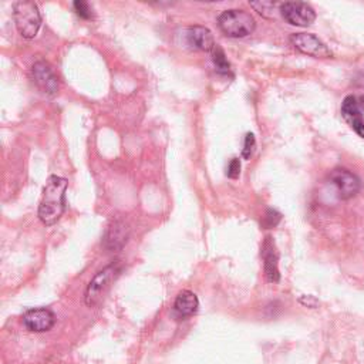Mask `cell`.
Returning a JSON list of instances; mask_svg holds the SVG:
<instances>
[{"label": "cell", "mask_w": 364, "mask_h": 364, "mask_svg": "<svg viewBox=\"0 0 364 364\" xmlns=\"http://www.w3.org/2000/svg\"><path fill=\"white\" fill-rule=\"evenodd\" d=\"M69 182L67 179L51 175L47 179V184L43 190V197L39 205L40 221L50 226L62 218L66 209V191Z\"/></svg>", "instance_id": "6da1fadb"}, {"label": "cell", "mask_w": 364, "mask_h": 364, "mask_svg": "<svg viewBox=\"0 0 364 364\" xmlns=\"http://www.w3.org/2000/svg\"><path fill=\"white\" fill-rule=\"evenodd\" d=\"M342 115L347 121V124L364 138V119L358 105V101L353 96H347L342 104Z\"/></svg>", "instance_id": "8fae6325"}, {"label": "cell", "mask_w": 364, "mask_h": 364, "mask_svg": "<svg viewBox=\"0 0 364 364\" xmlns=\"http://www.w3.org/2000/svg\"><path fill=\"white\" fill-rule=\"evenodd\" d=\"M226 175H228L230 179L239 178V175H240V161H239V158H232V160H230V162H229V165H228Z\"/></svg>", "instance_id": "ffe728a7"}, {"label": "cell", "mask_w": 364, "mask_h": 364, "mask_svg": "<svg viewBox=\"0 0 364 364\" xmlns=\"http://www.w3.org/2000/svg\"><path fill=\"white\" fill-rule=\"evenodd\" d=\"M280 219H282V215L279 212H276L275 209H269L266 212V215H265L264 223H265L266 228H273V226H276L279 223Z\"/></svg>", "instance_id": "d6986e66"}, {"label": "cell", "mask_w": 364, "mask_h": 364, "mask_svg": "<svg viewBox=\"0 0 364 364\" xmlns=\"http://www.w3.org/2000/svg\"><path fill=\"white\" fill-rule=\"evenodd\" d=\"M74 6V11L77 12V15L83 19H91L93 18V11L90 9L89 4L83 2V0H77V2L73 4Z\"/></svg>", "instance_id": "ac0fdd59"}, {"label": "cell", "mask_w": 364, "mask_h": 364, "mask_svg": "<svg viewBox=\"0 0 364 364\" xmlns=\"http://www.w3.org/2000/svg\"><path fill=\"white\" fill-rule=\"evenodd\" d=\"M282 18L292 26L308 27L316 20V12L305 2H286L280 5Z\"/></svg>", "instance_id": "5b68a950"}, {"label": "cell", "mask_w": 364, "mask_h": 364, "mask_svg": "<svg viewBox=\"0 0 364 364\" xmlns=\"http://www.w3.org/2000/svg\"><path fill=\"white\" fill-rule=\"evenodd\" d=\"M118 273H119L118 264H111L93 278V280L87 286L86 296H84V301L89 308H94L96 305H98L104 294L108 292L111 283L118 276Z\"/></svg>", "instance_id": "277c9868"}, {"label": "cell", "mask_w": 364, "mask_h": 364, "mask_svg": "<svg viewBox=\"0 0 364 364\" xmlns=\"http://www.w3.org/2000/svg\"><path fill=\"white\" fill-rule=\"evenodd\" d=\"M290 43L300 53L312 57L329 58L333 56L330 48L319 37L311 33H294L290 36Z\"/></svg>", "instance_id": "8992f818"}, {"label": "cell", "mask_w": 364, "mask_h": 364, "mask_svg": "<svg viewBox=\"0 0 364 364\" xmlns=\"http://www.w3.org/2000/svg\"><path fill=\"white\" fill-rule=\"evenodd\" d=\"M251 6L259 13L262 15L264 18H268V19H272L275 18V8H276V4L273 2H252Z\"/></svg>", "instance_id": "2e32d148"}, {"label": "cell", "mask_w": 364, "mask_h": 364, "mask_svg": "<svg viewBox=\"0 0 364 364\" xmlns=\"http://www.w3.org/2000/svg\"><path fill=\"white\" fill-rule=\"evenodd\" d=\"M13 19L18 32L25 39H34L41 26L39 6L32 0H20L13 5Z\"/></svg>", "instance_id": "3957f363"}, {"label": "cell", "mask_w": 364, "mask_h": 364, "mask_svg": "<svg viewBox=\"0 0 364 364\" xmlns=\"http://www.w3.org/2000/svg\"><path fill=\"white\" fill-rule=\"evenodd\" d=\"M212 62H214L218 73H221V74H229L230 73V65L228 62V58H226L223 50L218 44L212 50Z\"/></svg>", "instance_id": "9a60e30c"}, {"label": "cell", "mask_w": 364, "mask_h": 364, "mask_svg": "<svg viewBox=\"0 0 364 364\" xmlns=\"http://www.w3.org/2000/svg\"><path fill=\"white\" fill-rule=\"evenodd\" d=\"M330 181L332 184L337 188L339 197L342 200H350L356 197L361 188V182L354 175L346 168H336L330 174Z\"/></svg>", "instance_id": "52a82bcc"}, {"label": "cell", "mask_w": 364, "mask_h": 364, "mask_svg": "<svg viewBox=\"0 0 364 364\" xmlns=\"http://www.w3.org/2000/svg\"><path fill=\"white\" fill-rule=\"evenodd\" d=\"M130 238V229L127 226V223L121 219L114 221L104 236V245L108 251L111 252H118L126 247V244L129 242Z\"/></svg>", "instance_id": "30bf717a"}, {"label": "cell", "mask_w": 364, "mask_h": 364, "mask_svg": "<svg viewBox=\"0 0 364 364\" xmlns=\"http://www.w3.org/2000/svg\"><path fill=\"white\" fill-rule=\"evenodd\" d=\"M262 258L265 262V275L271 283H278L280 279L278 269V252L275 248V242L271 236H266L262 245Z\"/></svg>", "instance_id": "4fadbf2b"}, {"label": "cell", "mask_w": 364, "mask_h": 364, "mask_svg": "<svg viewBox=\"0 0 364 364\" xmlns=\"http://www.w3.org/2000/svg\"><path fill=\"white\" fill-rule=\"evenodd\" d=\"M32 77L41 93L48 97H54L57 94L58 80L48 63L43 62V60L36 62L32 67Z\"/></svg>", "instance_id": "ba28073f"}, {"label": "cell", "mask_w": 364, "mask_h": 364, "mask_svg": "<svg viewBox=\"0 0 364 364\" xmlns=\"http://www.w3.org/2000/svg\"><path fill=\"white\" fill-rule=\"evenodd\" d=\"M255 145H256V141H255V136L252 133H248L247 137H245V144H244V150H242V157H244L245 160H249L254 154V150H255Z\"/></svg>", "instance_id": "e0dca14e"}, {"label": "cell", "mask_w": 364, "mask_h": 364, "mask_svg": "<svg viewBox=\"0 0 364 364\" xmlns=\"http://www.w3.org/2000/svg\"><path fill=\"white\" fill-rule=\"evenodd\" d=\"M198 308L200 300L197 294L191 290H182L174 301V311L182 319L195 315L198 312Z\"/></svg>", "instance_id": "5bb4252c"}, {"label": "cell", "mask_w": 364, "mask_h": 364, "mask_svg": "<svg viewBox=\"0 0 364 364\" xmlns=\"http://www.w3.org/2000/svg\"><path fill=\"white\" fill-rule=\"evenodd\" d=\"M218 26L225 36L242 39L255 32L256 20L251 13L245 11L232 9V11H225L218 18Z\"/></svg>", "instance_id": "7a4b0ae2"}, {"label": "cell", "mask_w": 364, "mask_h": 364, "mask_svg": "<svg viewBox=\"0 0 364 364\" xmlns=\"http://www.w3.org/2000/svg\"><path fill=\"white\" fill-rule=\"evenodd\" d=\"M56 323V316L51 311L46 308H37L30 309L23 316V325L27 330L34 333H43L48 332Z\"/></svg>", "instance_id": "9c48e42d"}, {"label": "cell", "mask_w": 364, "mask_h": 364, "mask_svg": "<svg viewBox=\"0 0 364 364\" xmlns=\"http://www.w3.org/2000/svg\"><path fill=\"white\" fill-rule=\"evenodd\" d=\"M187 41L191 47L201 51H212L216 46L212 32L204 26H193L187 29Z\"/></svg>", "instance_id": "7c38bea8"}]
</instances>
